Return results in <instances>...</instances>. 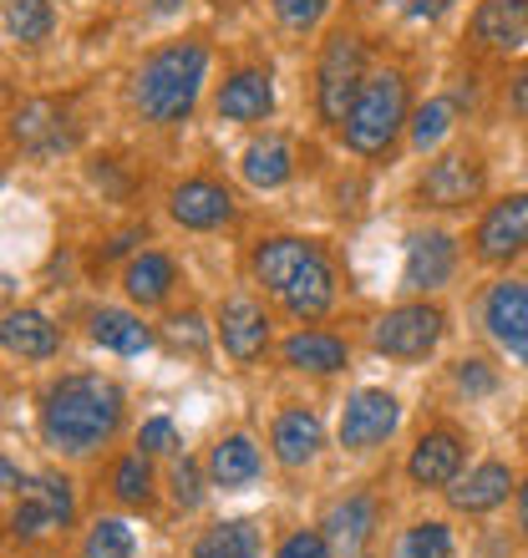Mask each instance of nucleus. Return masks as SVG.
I'll return each mask as SVG.
<instances>
[{"instance_id": "nucleus-28", "label": "nucleus", "mask_w": 528, "mask_h": 558, "mask_svg": "<svg viewBox=\"0 0 528 558\" xmlns=\"http://www.w3.org/2000/svg\"><path fill=\"white\" fill-rule=\"evenodd\" d=\"M290 147L279 143V137H264V143H254L250 153H244V178H250L254 189H279L285 178H290Z\"/></svg>"}, {"instance_id": "nucleus-19", "label": "nucleus", "mask_w": 528, "mask_h": 558, "mask_svg": "<svg viewBox=\"0 0 528 558\" xmlns=\"http://www.w3.org/2000/svg\"><path fill=\"white\" fill-rule=\"evenodd\" d=\"M331 300H336V279H331L325 254H315V259H310V265L290 279L285 305H290V315H300V320H315V315H325V310H331Z\"/></svg>"}, {"instance_id": "nucleus-34", "label": "nucleus", "mask_w": 528, "mask_h": 558, "mask_svg": "<svg viewBox=\"0 0 528 558\" xmlns=\"http://www.w3.org/2000/svg\"><path fill=\"white\" fill-rule=\"evenodd\" d=\"M401 558H453V533L442 523H417L401 538Z\"/></svg>"}, {"instance_id": "nucleus-5", "label": "nucleus", "mask_w": 528, "mask_h": 558, "mask_svg": "<svg viewBox=\"0 0 528 558\" xmlns=\"http://www.w3.org/2000/svg\"><path fill=\"white\" fill-rule=\"evenodd\" d=\"M67 523H72V483L67 477H36L11 513L15 538H46V533L67 529Z\"/></svg>"}, {"instance_id": "nucleus-45", "label": "nucleus", "mask_w": 528, "mask_h": 558, "mask_svg": "<svg viewBox=\"0 0 528 558\" xmlns=\"http://www.w3.org/2000/svg\"><path fill=\"white\" fill-rule=\"evenodd\" d=\"M518 361H528V345H524V351H518Z\"/></svg>"}, {"instance_id": "nucleus-42", "label": "nucleus", "mask_w": 528, "mask_h": 558, "mask_svg": "<svg viewBox=\"0 0 528 558\" xmlns=\"http://www.w3.org/2000/svg\"><path fill=\"white\" fill-rule=\"evenodd\" d=\"M514 112H524L528 118V66L514 76Z\"/></svg>"}, {"instance_id": "nucleus-7", "label": "nucleus", "mask_w": 528, "mask_h": 558, "mask_svg": "<svg viewBox=\"0 0 528 558\" xmlns=\"http://www.w3.org/2000/svg\"><path fill=\"white\" fill-rule=\"evenodd\" d=\"M528 250V193H514V198H503L483 214L478 223V254H483L488 265H503V259H514V254Z\"/></svg>"}, {"instance_id": "nucleus-37", "label": "nucleus", "mask_w": 528, "mask_h": 558, "mask_svg": "<svg viewBox=\"0 0 528 558\" xmlns=\"http://www.w3.org/2000/svg\"><path fill=\"white\" fill-rule=\"evenodd\" d=\"M137 447H143V452H173L178 447V432H173V422H147L143 432H137Z\"/></svg>"}, {"instance_id": "nucleus-40", "label": "nucleus", "mask_w": 528, "mask_h": 558, "mask_svg": "<svg viewBox=\"0 0 528 558\" xmlns=\"http://www.w3.org/2000/svg\"><path fill=\"white\" fill-rule=\"evenodd\" d=\"M173 340H178V345L189 340L193 351H199V345H204V330H199V315H178V320H173Z\"/></svg>"}, {"instance_id": "nucleus-26", "label": "nucleus", "mask_w": 528, "mask_h": 558, "mask_svg": "<svg viewBox=\"0 0 528 558\" xmlns=\"http://www.w3.org/2000/svg\"><path fill=\"white\" fill-rule=\"evenodd\" d=\"M371 523H376V502L371 498H346L325 513V538L336 548H361L367 544Z\"/></svg>"}, {"instance_id": "nucleus-41", "label": "nucleus", "mask_w": 528, "mask_h": 558, "mask_svg": "<svg viewBox=\"0 0 528 558\" xmlns=\"http://www.w3.org/2000/svg\"><path fill=\"white\" fill-rule=\"evenodd\" d=\"M401 11L422 21V15H442V11H447V0H401Z\"/></svg>"}, {"instance_id": "nucleus-31", "label": "nucleus", "mask_w": 528, "mask_h": 558, "mask_svg": "<svg viewBox=\"0 0 528 558\" xmlns=\"http://www.w3.org/2000/svg\"><path fill=\"white\" fill-rule=\"evenodd\" d=\"M87 558H137V538L122 518H103L87 533Z\"/></svg>"}, {"instance_id": "nucleus-17", "label": "nucleus", "mask_w": 528, "mask_h": 558, "mask_svg": "<svg viewBox=\"0 0 528 558\" xmlns=\"http://www.w3.org/2000/svg\"><path fill=\"white\" fill-rule=\"evenodd\" d=\"M315 244H305V239H264L260 250H254V275H260V284H269L275 294L290 290V279L300 275V269L315 259Z\"/></svg>"}, {"instance_id": "nucleus-23", "label": "nucleus", "mask_w": 528, "mask_h": 558, "mask_svg": "<svg viewBox=\"0 0 528 558\" xmlns=\"http://www.w3.org/2000/svg\"><path fill=\"white\" fill-rule=\"evenodd\" d=\"M5 345L26 361H46V355H57V325L46 320L41 310H11L5 315Z\"/></svg>"}, {"instance_id": "nucleus-24", "label": "nucleus", "mask_w": 528, "mask_h": 558, "mask_svg": "<svg viewBox=\"0 0 528 558\" xmlns=\"http://www.w3.org/2000/svg\"><path fill=\"white\" fill-rule=\"evenodd\" d=\"M92 340L118 355H143L153 345V330L137 315H128V310H97L92 315Z\"/></svg>"}, {"instance_id": "nucleus-1", "label": "nucleus", "mask_w": 528, "mask_h": 558, "mask_svg": "<svg viewBox=\"0 0 528 558\" xmlns=\"http://www.w3.org/2000/svg\"><path fill=\"white\" fill-rule=\"evenodd\" d=\"M122 422V391L103 376H67L46 391L41 432L61 452H92L103 447Z\"/></svg>"}, {"instance_id": "nucleus-32", "label": "nucleus", "mask_w": 528, "mask_h": 558, "mask_svg": "<svg viewBox=\"0 0 528 558\" xmlns=\"http://www.w3.org/2000/svg\"><path fill=\"white\" fill-rule=\"evenodd\" d=\"M112 493H118L122 502H147V493H153V468H147L143 452L122 457L118 468H112Z\"/></svg>"}, {"instance_id": "nucleus-8", "label": "nucleus", "mask_w": 528, "mask_h": 558, "mask_svg": "<svg viewBox=\"0 0 528 558\" xmlns=\"http://www.w3.org/2000/svg\"><path fill=\"white\" fill-rule=\"evenodd\" d=\"M396 422H401L396 397H386V391H356L346 416H340V441H346L351 452H367V447L392 437Z\"/></svg>"}, {"instance_id": "nucleus-33", "label": "nucleus", "mask_w": 528, "mask_h": 558, "mask_svg": "<svg viewBox=\"0 0 528 558\" xmlns=\"http://www.w3.org/2000/svg\"><path fill=\"white\" fill-rule=\"evenodd\" d=\"M453 112H457V107L447 102V97L427 102L422 112H417V122H411V143L422 147V153H427V147H437L442 137H447V128H453Z\"/></svg>"}, {"instance_id": "nucleus-10", "label": "nucleus", "mask_w": 528, "mask_h": 558, "mask_svg": "<svg viewBox=\"0 0 528 558\" xmlns=\"http://www.w3.org/2000/svg\"><path fill=\"white\" fill-rule=\"evenodd\" d=\"M472 36L488 51H518L528 46V0H483L472 15Z\"/></svg>"}, {"instance_id": "nucleus-16", "label": "nucleus", "mask_w": 528, "mask_h": 558, "mask_svg": "<svg viewBox=\"0 0 528 558\" xmlns=\"http://www.w3.org/2000/svg\"><path fill=\"white\" fill-rule=\"evenodd\" d=\"M457 468H463V441H457L453 432H427L407 462L417 487H447L457 477Z\"/></svg>"}, {"instance_id": "nucleus-15", "label": "nucleus", "mask_w": 528, "mask_h": 558, "mask_svg": "<svg viewBox=\"0 0 528 558\" xmlns=\"http://www.w3.org/2000/svg\"><path fill=\"white\" fill-rule=\"evenodd\" d=\"M11 137L31 153H57L72 143V128H67V112L57 102H26L11 118Z\"/></svg>"}, {"instance_id": "nucleus-29", "label": "nucleus", "mask_w": 528, "mask_h": 558, "mask_svg": "<svg viewBox=\"0 0 528 558\" xmlns=\"http://www.w3.org/2000/svg\"><path fill=\"white\" fill-rule=\"evenodd\" d=\"M193 558H260V533L250 523H219L214 533L199 538Z\"/></svg>"}, {"instance_id": "nucleus-30", "label": "nucleus", "mask_w": 528, "mask_h": 558, "mask_svg": "<svg viewBox=\"0 0 528 558\" xmlns=\"http://www.w3.org/2000/svg\"><path fill=\"white\" fill-rule=\"evenodd\" d=\"M5 31H11V41H41L51 31V5L46 0H5Z\"/></svg>"}, {"instance_id": "nucleus-11", "label": "nucleus", "mask_w": 528, "mask_h": 558, "mask_svg": "<svg viewBox=\"0 0 528 558\" xmlns=\"http://www.w3.org/2000/svg\"><path fill=\"white\" fill-rule=\"evenodd\" d=\"M483 325L508 345V351H524L528 345V284H493L483 300Z\"/></svg>"}, {"instance_id": "nucleus-18", "label": "nucleus", "mask_w": 528, "mask_h": 558, "mask_svg": "<svg viewBox=\"0 0 528 558\" xmlns=\"http://www.w3.org/2000/svg\"><path fill=\"white\" fill-rule=\"evenodd\" d=\"M269 107H275V92L264 72H235L219 92V118L229 122H260L269 118Z\"/></svg>"}, {"instance_id": "nucleus-35", "label": "nucleus", "mask_w": 528, "mask_h": 558, "mask_svg": "<svg viewBox=\"0 0 528 558\" xmlns=\"http://www.w3.org/2000/svg\"><path fill=\"white\" fill-rule=\"evenodd\" d=\"M325 5H331V0H275L279 21H285V26H295V31L315 26V21L325 15Z\"/></svg>"}, {"instance_id": "nucleus-25", "label": "nucleus", "mask_w": 528, "mask_h": 558, "mask_svg": "<svg viewBox=\"0 0 528 558\" xmlns=\"http://www.w3.org/2000/svg\"><path fill=\"white\" fill-rule=\"evenodd\" d=\"M208 477L219 487H244L260 477V447L250 437H224L208 457Z\"/></svg>"}, {"instance_id": "nucleus-6", "label": "nucleus", "mask_w": 528, "mask_h": 558, "mask_svg": "<svg viewBox=\"0 0 528 558\" xmlns=\"http://www.w3.org/2000/svg\"><path fill=\"white\" fill-rule=\"evenodd\" d=\"M376 351L382 355H401V361H422L432 345L442 340V310L432 305H401L392 315L376 320Z\"/></svg>"}, {"instance_id": "nucleus-44", "label": "nucleus", "mask_w": 528, "mask_h": 558, "mask_svg": "<svg viewBox=\"0 0 528 558\" xmlns=\"http://www.w3.org/2000/svg\"><path fill=\"white\" fill-rule=\"evenodd\" d=\"M518 523H524V533H528V483H524V493H518Z\"/></svg>"}, {"instance_id": "nucleus-2", "label": "nucleus", "mask_w": 528, "mask_h": 558, "mask_svg": "<svg viewBox=\"0 0 528 558\" xmlns=\"http://www.w3.org/2000/svg\"><path fill=\"white\" fill-rule=\"evenodd\" d=\"M208 72V51L199 41H178L163 46L158 57L137 72V107H143L147 122H183L199 102V87H204Z\"/></svg>"}, {"instance_id": "nucleus-38", "label": "nucleus", "mask_w": 528, "mask_h": 558, "mask_svg": "<svg viewBox=\"0 0 528 558\" xmlns=\"http://www.w3.org/2000/svg\"><path fill=\"white\" fill-rule=\"evenodd\" d=\"M173 498H178V508H199V468L193 462H178L173 468Z\"/></svg>"}, {"instance_id": "nucleus-9", "label": "nucleus", "mask_w": 528, "mask_h": 558, "mask_svg": "<svg viewBox=\"0 0 528 558\" xmlns=\"http://www.w3.org/2000/svg\"><path fill=\"white\" fill-rule=\"evenodd\" d=\"M478 189H483V168H478L472 153H447V158L432 162V173L422 178V198L432 208L468 204V198H478Z\"/></svg>"}, {"instance_id": "nucleus-4", "label": "nucleus", "mask_w": 528, "mask_h": 558, "mask_svg": "<svg viewBox=\"0 0 528 558\" xmlns=\"http://www.w3.org/2000/svg\"><path fill=\"white\" fill-rule=\"evenodd\" d=\"M361 87H367L361 82V41L340 31V36H331V46H325V57H321V118L346 122Z\"/></svg>"}, {"instance_id": "nucleus-13", "label": "nucleus", "mask_w": 528, "mask_h": 558, "mask_svg": "<svg viewBox=\"0 0 528 558\" xmlns=\"http://www.w3.org/2000/svg\"><path fill=\"white\" fill-rule=\"evenodd\" d=\"M219 336H224V351L235 355V361H254V355L264 351V340H269V315L254 305L250 294H235V300L224 305Z\"/></svg>"}, {"instance_id": "nucleus-43", "label": "nucleus", "mask_w": 528, "mask_h": 558, "mask_svg": "<svg viewBox=\"0 0 528 558\" xmlns=\"http://www.w3.org/2000/svg\"><path fill=\"white\" fill-rule=\"evenodd\" d=\"M21 487H26V483L15 477V462H5V493H21Z\"/></svg>"}, {"instance_id": "nucleus-3", "label": "nucleus", "mask_w": 528, "mask_h": 558, "mask_svg": "<svg viewBox=\"0 0 528 558\" xmlns=\"http://www.w3.org/2000/svg\"><path fill=\"white\" fill-rule=\"evenodd\" d=\"M401 122H407V76L382 72V76H371L367 87H361V97H356L351 118H346V143L356 153H382L401 133Z\"/></svg>"}, {"instance_id": "nucleus-22", "label": "nucleus", "mask_w": 528, "mask_h": 558, "mask_svg": "<svg viewBox=\"0 0 528 558\" xmlns=\"http://www.w3.org/2000/svg\"><path fill=\"white\" fill-rule=\"evenodd\" d=\"M508 487H514L508 468H503V462H483V468L468 472L447 498H453V508H463V513H488V508H499V502L508 498Z\"/></svg>"}, {"instance_id": "nucleus-21", "label": "nucleus", "mask_w": 528, "mask_h": 558, "mask_svg": "<svg viewBox=\"0 0 528 558\" xmlns=\"http://www.w3.org/2000/svg\"><path fill=\"white\" fill-rule=\"evenodd\" d=\"M279 355H285V366L295 371H340L346 366V340L340 336H325V330H300V336H290L285 345H279Z\"/></svg>"}, {"instance_id": "nucleus-14", "label": "nucleus", "mask_w": 528, "mask_h": 558, "mask_svg": "<svg viewBox=\"0 0 528 558\" xmlns=\"http://www.w3.org/2000/svg\"><path fill=\"white\" fill-rule=\"evenodd\" d=\"M457 269V244L447 234H417L407 244V290H437Z\"/></svg>"}, {"instance_id": "nucleus-36", "label": "nucleus", "mask_w": 528, "mask_h": 558, "mask_svg": "<svg viewBox=\"0 0 528 558\" xmlns=\"http://www.w3.org/2000/svg\"><path fill=\"white\" fill-rule=\"evenodd\" d=\"M275 558H331V538L325 533H290Z\"/></svg>"}, {"instance_id": "nucleus-39", "label": "nucleus", "mask_w": 528, "mask_h": 558, "mask_svg": "<svg viewBox=\"0 0 528 558\" xmlns=\"http://www.w3.org/2000/svg\"><path fill=\"white\" fill-rule=\"evenodd\" d=\"M457 386L472 391V397H488V391H493V376H488L483 361H463V366H457Z\"/></svg>"}, {"instance_id": "nucleus-27", "label": "nucleus", "mask_w": 528, "mask_h": 558, "mask_svg": "<svg viewBox=\"0 0 528 558\" xmlns=\"http://www.w3.org/2000/svg\"><path fill=\"white\" fill-rule=\"evenodd\" d=\"M128 294L137 305H158L163 294L173 290V259L168 254H143V259H132L128 265Z\"/></svg>"}, {"instance_id": "nucleus-20", "label": "nucleus", "mask_w": 528, "mask_h": 558, "mask_svg": "<svg viewBox=\"0 0 528 558\" xmlns=\"http://www.w3.org/2000/svg\"><path fill=\"white\" fill-rule=\"evenodd\" d=\"M321 416L315 412H285L275 422V457L285 468H305L310 457L321 452Z\"/></svg>"}, {"instance_id": "nucleus-12", "label": "nucleus", "mask_w": 528, "mask_h": 558, "mask_svg": "<svg viewBox=\"0 0 528 558\" xmlns=\"http://www.w3.org/2000/svg\"><path fill=\"white\" fill-rule=\"evenodd\" d=\"M229 214H235L229 189L208 183V178H193V183H178L173 189V219L183 229H219V223H229Z\"/></svg>"}]
</instances>
